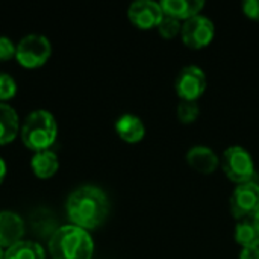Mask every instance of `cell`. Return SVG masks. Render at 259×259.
Returning <instances> with one entry per match:
<instances>
[{
  "mask_svg": "<svg viewBox=\"0 0 259 259\" xmlns=\"http://www.w3.org/2000/svg\"><path fill=\"white\" fill-rule=\"evenodd\" d=\"M109 199L97 185H80L67 197L65 209L71 225L85 231L96 229L109 215Z\"/></svg>",
  "mask_w": 259,
  "mask_h": 259,
  "instance_id": "6da1fadb",
  "label": "cell"
},
{
  "mask_svg": "<svg viewBox=\"0 0 259 259\" xmlns=\"http://www.w3.org/2000/svg\"><path fill=\"white\" fill-rule=\"evenodd\" d=\"M49 253L53 259H91L94 253V241L88 231L62 225L49 238Z\"/></svg>",
  "mask_w": 259,
  "mask_h": 259,
  "instance_id": "7a4b0ae2",
  "label": "cell"
},
{
  "mask_svg": "<svg viewBox=\"0 0 259 259\" xmlns=\"http://www.w3.org/2000/svg\"><path fill=\"white\" fill-rule=\"evenodd\" d=\"M20 137L23 144L33 152L49 150L58 137V124L53 114L46 109L32 111L21 124Z\"/></svg>",
  "mask_w": 259,
  "mask_h": 259,
  "instance_id": "3957f363",
  "label": "cell"
},
{
  "mask_svg": "<svg viewBox=\"0 0 259 259\" xmlns=\"http://www.w3.org/2000/svg\"><path fill=\"white\" fill-rule=\"evenodd\" d=\"M220 165L225 175L237 185L253 181L255 161L243 146H231L223 152Z\"/></svg>",
  "mask_w": 259,
  "mask_h": 259,
  "instance_id": "277c9868",
  "label": "cell"
},
{
  "mask_svg": "<svg viewBox=\"0 0 259 259\" xmlns=\"http://www.w3.org/2000/svg\"><path fill=\"white\" fill-rule=\"evenodd\" d=\"M52 55V42L41 33H29L17 42L15 59L26 68L44 65Z\"/></svg>",
  "mask_w": 259,
  "mask_h": 259,
  "instance_id": "5b68a950",
  "label": "cell"
},
{
  "mask_svg": "<svg viewBox=\"0 0 259 259\" xmlns=\"http://www.w3.org/2000/svg\"><path fill=\"white\" fill-rule=\"evenodd\" d=\"M214 35H215L214 21L203 14L194 15L182 23V29H181L182 42L193 50H199L211 44Z\"/></svg>",
  "mask_w": 259,
  "mask_h": 259,
  "instance_id": "8992f818",
  "label": "cell"
},
{
  "mask_svg": "<svg viewBox=\"0 0 259 259\" xmlns=\"http://www.w3.org/2000/svg\"><path fill=\"white\" fill-rule=\"evenodd\" d=\"M206 74L199 65H187L181 68L175 79V90L181 100H199L206 91Z\"/></svg>",
  "mask_w": 259,
  "mask_h": 259,
  "instance_id": "52a82bcc",
  "label": "cell"
},
{
  "mask_svg": "<svg viewBox=\"0 0 259 259\" xmlns=\"http://www.w3.org/2000/svg\"><path fill=\"white\" fill-rule=\"evenodd\" d=\"M229 208H231L232 217L237 220L252 217L259 208L258 182L250 181V182L237 185L229 199Z\"/></svg>",
  "mask_w": 259,
  "mask_h": 259,
  "instance_id": "ba28073f",
  "label": "cell"
},
{
  "mask_svg": "<svg viewBox=\"0 0 259 259\" xmlns=\"http://www.w3.org/2000/svg\"><path fill=\"white\" fill-rule=\"evenodd\" d=\"M127 17L134 26L138 29H152L158 27L164 17L161 3L153 0H137L131 3L127 9Z\"/></svg>",
  "mask_w": 259,
  "mask_h": 259,
  "instance_id": "9c48e42d",
  "label": "cell"
},
{
  "mask_svg": "<svg viewBox=\"0 0 259 259\" xmlns=\"http://www.w3.org/2000/svg\"><path fill=\"white\" fill-rule=\"evenodd\" d=\"M24 235V222L14 211H0V247L5 250L21 241Z\"/></svg>",
  "mask_w": 259,
  "mask_h": 259,
  "instance_id": "30bf717a",
  "label": "cell"
},
{
  "mask_svg": "<svg viewBox=\"0 0 259 259\" xmlns=\"http://www.w3.org/2000/svg\"><path fill=\"white\" fill-rule=\"evenodd\" d=\"M185 159L194 171L202 175H211L220 165V158L217 153L206 146H193L187 152Z\"/></svg>",
  "mask_w": 259,
  "mask_h": 259,
  "instance_id": "8fae6325",
  "label": "cell"
},
{
  "mask_svg": "<svg viewBox=\"0 0 259 259\" xmlns=\"http://www.w3.org/2000/svg\"><path fill=\"white\" fill-rule=\"evenodd\" d=\"M115 132L126 143H138L144 138L146 126L138 115L123 114L115 121Z\"/></svg>",
  "mask_w": 259,
  "mask_h": 259,
  "instance_id": "7c38bea8",
  "label": "cell"
},
{
  "mask_svg": "<svg viewBox=\"0 0 259 259\" xmlns=\"http://www.w3.org/2000/svg\"><path fill=\"white\" fill-rule=\"evenodd\" d=\"M161 8L165 15L185 21L194 15H199L205 8V2L203 0H162Z\"/></svg>",
  "mask_w": 259,
  "mask_h": 259,
  "instance_id": "4fadbf2b",
  "label": "cell"
},
{
  "mask_svg": "<svg viewBox=\"0 0 259 259\" xmlns=\"http://www.w3.org/2000/svg\"><path fill=\"white\" fill-rule=\"evenodd\" d=\"M20 118L17 111L9 105L0 102V146H5L15 140L20 134Z\"/></svg>",
  "mask_w": 259,
  "mask_h": 259,
  "instance_id": "5bb4252c",
  "label": "cell"
},
{
  "mask_svg": "<svg viewBox=\"0 0 259 259\" xmlns=\"http://www.w3.org/2000/svg\"><path fill=\"white\" fill-rule=\"evenodd\" d=\"M30 168L35 176H38L41 179H47V178H52L58 171L59 159H58L56 153L50 149L35 152L30 159Z\"/></svg>",
  "mask_w": 259,
  "mask_h": 259,
  "instance_id": "9a60e30c",
  "label": "cell"
},
{
  "mask_svg": "<svg viewBox=\"0 0 259 259\" xmlns=\"http://www.w3.org/2000/svg\"><path fill=\"white\" fill-rule=\"evenodd\" d=\"M5 259H46V250L39 243L21 240L5 250Z\"/></svg>",
  "mask_w": 259,
  "mask_h": 259,
  "instance_id": "2e32d148",
  "label": "cell"
},
{
  "mask_svg": "<svg viewBox=\"0 0 259 259\" xmlns=\"http://www.w3.org/2000/svg\"><path fill=\"white\" fill-rule=\"evenodd\" d=\"M30 225H32V229L33 232H36L39 237L46 238V237H52L55 234V231L59 228L56 225V219L55 215L52 214V211L49 209H44V208H39L36 209L32 217H30Z\"/></svg>",
  "mask_w": 259,
  "mask_h": 259,
  "instance_id": "e0dca14e",
  "label": "cell"
},
{
  "mask_svg": "<svg viewBox=\"0 0 259 259\" xmlns=\"http://www.w3.org/2000/svg\"><path fill=\"white\" fill-rule=\"evenodd\" d=\"M235 241L241 246V247H249V246H255L259 244V229L255 225L252 217H246L243 220H238L237 226H235Z\"/></svg>",
  "mask_w": 259,
  "mask_h": 259,
  "instance_id": "ac0fdd59",
  "label": "cell"
},
{
  "mask_svg": "<svg viewBox=\"0 0 259 259\" xmlns=\"http://www.w3.org/2000/svg\"><path fill=\"white\" fill-rule=\"evenodd\" d=\"M200 115L199 100H181L178 105V118L184 124H191Z\"/></svg>",
  "mask_w": 259,
  "mask_h": 259,
  "instance_id": "d6986e66",
  "label": "cell"
},
{
  "mask_svg": "<svg viewBox=\"0 0 259 259\" xmlns=\"http://www.w3.org/2000/svg\"><path fill=\"white\" fill-rule=\"evenodd\" d=\"M156 29H158V32H159V35H161L162 38H165V39H171V38H175L176 35H179V33H181L182 21L164 14L162 20H161V23L158 24V27H156Z\"/></svg>",
  "mask_w": 259,
  "mask_h": 259,
  "instance_id": "ffe728a7",
  "label": "cell"
},
{
  "mask_svg": "<svg viewBox=\"0 0 259 259\" xmlns=\"http://www.w3.org/2000/svg\"><path fill=\"white\" fill-rule=\"evenodd\" d=\"M15 93H17L15 79L8 73L0 71V102L6 103L15 96Z\"/></svg>",
  "mask_w": 259,
  "mask_h": 259,
  "instance_id": "44dd1931",
  "label": "cell"
},
{
  "mask_svg": "<svg viewBox=\"0 0 259 259\" xmlns=\"http://www.w3.org/2000/svg\"><path fill=\"white\" fill-rule=\"evenodd\" d=\"M15 49L17 44L5 35H0V61H8L11 58H15Z\"/></svg>",
  "mask_w": 259,
  "mask_h": 259,
  "instance_id": "7402d4cb",
  "label": "cell"
},
{
  "mask_svg": "<svg viewBox=\"0 0 259 259\" xmlns=\"http://www.w3.org/2000/svg\"><path fill=\"white\" fill-rule=\"evenodd\" d=\"M241 8H243L244 15L259 21V0H244Z\"/></svg>",
  "mask_w": 259,
  "mask_h": 259,
  "instance_id": "603a6c76",
  "label": "cell"
},
{
  "mask_svg": "<svg viewBox=\"0 0 259 259\" xmlns=\"http://www.w3.org/2000/svg\"><path fill=\"white\" fill-rule=\"evenodd\" d=\"M240 259H259V244L241 247Z\"/></svg>",
  "mask_w": 259,
  "mask_h": 259,
  "instance_id": "cb8c5ba5",
  "label": "cell"
},
{
  "mask_svg": "<svg viewBox=\"0 0 259 259\" xmlns=\"http://www.w3.org/2000/svg\"><path fill=\"white\" fill-rule=\"evenodd\" d=\"M6 171H8L6 162H5V159L0 156V185L3 184V181H5V178H6Z\"/></svg>",
  "mask_w": 259,
  "mask_h": 259,
  "instance_id": "d4e9b609",
  "label": "cell"
},
{
  "mask_svg": "<svg viewBox=\"0 0 259 259\" xmlns=\"http://www.w3.org/2000/svg\"><path fill=\"white\" fill-rule=\"evenodd\" d=\"M252 219H253V222H255V225L258 226V229H259V208L255 211V214L252 215Z\"/></svg>",
  "mask_w": 259,
  "mask_h": 259,
  "instance_id": "484cf974",
  "label": "cell"
},
{
  "mask_svg": "<svg viewBox=\"0 0 259 259\" xmlns=\"http://www.w3.org/2000/svg\"><path fill=\"white\" fill-rule=\"evenodd\" d=\"M0 259H5V249L0 247Z\"/></svg>",
  "mask_w": 259,
  "mask_h": 259,
  "instance_id": "4316f807",
  "label": "cell"
}]
</instances>
